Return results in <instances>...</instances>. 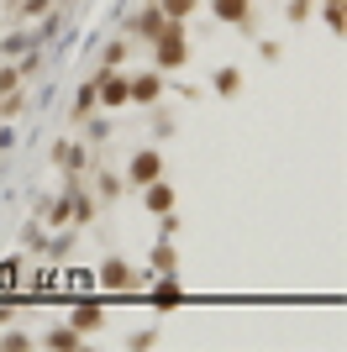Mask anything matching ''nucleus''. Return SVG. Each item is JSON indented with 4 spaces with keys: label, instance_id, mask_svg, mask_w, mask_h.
I'll return each mask as SVG.
<instances>
[{
    "label": "nucleus",
    "instance_id": "8",
    "mask_svg": "<svg viewBox=\"0 0 347 352\" xmlns=\"http://www.w3.org/2000/svg\"><path fill=\"white\" fill-rule=\"evenodd\" d=\"M147 206H153V210H169V206H174V195L163 190V184H153V190H147Z\"/></svg>",
    "mask_w": 347,
    "mask_h": 352
},
{
    "label": "nucleus",
    "instance_id": "3",
    "mask_svg": "<svg viewBox=\"0 0 347 352\" xmlns=\"http://www.w3.org/2000/svg\"><path fill=\"white\" fill-rule=\"evenodd\" d=\"M132 179H137V184H153V179H158V153H137V158H132Z\"/></svg>",
    "mask_w": 347,
    "mask_h": 352
},
{
    "label": "nucleus",
    "instance_id": "2",
    "mask_svg": "<svg viewBox=\"0 0 347 352\" xmlns=\"http://www.w3.org/2000/svg\"><path fill=\"white\" fill-rule=\"evenodd\" d=\"M101 100H105V105L132 100V85H127V79H116V74H105V79H101Z\"/></svg>",
    "mask_w": 347,
    "mask_h": 352
},
{
    "label": "nucleus",
    "instance_id": "10",
    "mask_svg": "<svg viewBox=\"0 0 347 352\" xmlns=\"http://www.w3.org/2000/svg\"><path fill=\"white\" fill-rule=\"evenodd\" d=\"M48 342H53V347H79V337H74V331H53Z\"/></svg>",
    "mask_w": 347,
    "mask_h": 352
},
{
    "label": "nucleus",
    "instance_id": "4",
    "mask_svg": "<svg viewBox=\"0 0 347 352\" xmlns=\"http://www.w3.org/2000/svg\"><path fill=\"white\" fill-rule=\"evenodd\" d=\"M216 16H221V21H242V16H247V0H216Z\"/></svg>",
    "mask_w": 347,
    "mask_h": 352
},
{
    "label": "nucleus",
    "instance_id": "5",
    "mask_svg": "<svg viewBox=\"0 0 347 352\" xmlns=\"http://www.w3.org/2000/svg\"><path fill=\"white\" fill-rule=\"evenodd\" d=\"M158 79H153V74H147V79H137V85H132V100H158Z\"/></svg>",
    "mask_w": 347,
    "mask_h": 352
},
{
    "label": "nucleus",
    "instance_id": "9",
    "mask_svg": "<svg viewBox=\"0 0 347 352\" xmlns=\"http://www.w3.org/2000/svg\"><path fill=\"white\" fill-rule=\"evenodd\" d=\"M216 89H221V95H231V89H237V69H221L216 74Z\"/></svg>",
    "mask_w": 347,
    "mask_h": 352
},
{
    "label": "nucleus",
    "instance_id": "6",
    "mask_svg": "<svg viewBox=\"0 0 347 352\" xmlns=\"http://www.w3.org/2000/svg\"><path fill=\"white\" fill-rule=\"evenodd\" d=\"M105 284L127 289V284H132V268H127V263H105Z\"/></svg>",
    "mask_w": 347,
    "mask_h": 352
},
{
    "label": "nucleus",
    "instance_id": "7",
    "mask_svg": "<svg viewBox=\"0 0 347 352\" xmlns=\"http://www.w3.org/2000/svg\"><path fill=\"white\" fill-rule=\"evenodd\" d=\"M158 11H163V16H174V21H185V16L195 11V0H163Z\"/></svg>",
    "mask_w": 347,
    "mask_h": 352
},
{
    "label": "nucleus",
    "instance_id": "1",
    "mask_svg": "<svg viewBox=\"0 0 347 352\" xmlns=\"http://www.w3.org/2000/svg\"><path fill=\"white\" fill-rule=\"evenodd\" d=\"M158 43V63L163 69H174V63L185 58V43H179V27H163V37H153Z\"/></svg>",
    "mask_w": 347,
    "mask_h": 352
}]
</instances>
